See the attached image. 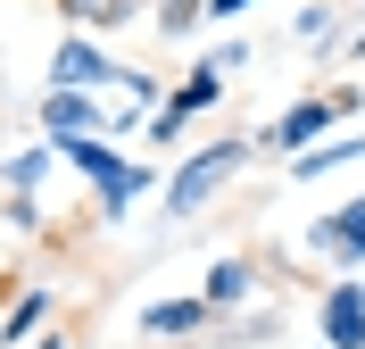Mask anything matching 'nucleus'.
Instances as JSON below:
<instances>
[{
  "label": "nucleus",
  "instance_id": "obj_1",
  "mask_svg": "<svg viewBox=\"0 0 365 349\" xmlns=\"http://www.w3.org/2000/svg\"><path fill=\"white\" fill-rule=\"evenodd\" d=\"M250 150H257V133H225V141H200V150H182L175 158V175H166V216H200L207 200H225L232 191V175L250 166Z\"/></svg>",
  "mask_w": 365,
  "mask_h": 349
},
{
  "label": "nucleus",
  "instance_id": "obj_2",
  "mask_svg": "<svg viewBox=\"0 0 365 349\" xmlns=\"http://www.w3.org/2000/svg\"><path fill=\"white\" fill-rule=\"evenodd\" d=\"M341 116H357V92H299L257 141H274V150H291V158H299V150H307V141H324Z\"/></svg>",
  "mask_w": 365,
  "mask_h": 349
},
{
  "label": "nucleus",
  "instance_id": "obj_3",
  "mask_svg": "<svg viewBox=\"0 0 365 349\" xmlns=\"http://www.w3.org/2000/svg\"><path fill=\"white\" fill-rule=\"evenodd\" d=\"M216 100H225V67H216V59H200V67L182 75L175 92H166V108L150 116V150H166V141H175L182 125H191V116H207Z\"/></svg>",
  "mask_w": 365,
  "mask_h": 349
},
{
  "label": "nucleus",
  "instance_id": "obj_4",
  "mask_svg": "<svg viewBox=\"0 0 365 349\" xmlns=\"http://www.w3.org/2000/svg\"><path fill=\"white\" fill-rule=\"evenodd\" d=\"M50 84H58V92H108L116 59L100 50V34H67V42L50 50Z\"/></svg>",
  "mask_w": 365,
  "mask_h": 349
},
{
  "label": "nucleus",
  "instance_id": "obj_5",
  "mask_svg": "<svg viewBox=\"0 0 365 349\" xmlns=\"http://www.w3.org/2000/svg\"><path fill=\"white\" fill-rule=\"evenodd\" d=\"M316 333H324V349H365V283H357V275L324 283V300H316Z\"/></svg>",
  "mask_w": 365,
  "mask_h": 349
},
{
  "label": "nucleus",
  "instance_id": "obj_6",
  "mask_svg": "<svg viewBox=\"0 0 365 349\" xmlns=\"http://www.w3.org/2000/svg\"><path fill=\"white\" fill-rule=\"evenodd\" d=\"M83 133H108V100L100 92H42V141H83Z\"/></svg>",
  "mask_w": 365,
  "mask_h": 349
},
{
  "label": "nucleus",
  "instance_id": "obj_7",
  "mask_svg": "<svg viewBox=\"0 0 365 349\" xmlns=\"http://www.w3.org/2000/svg\"><path fill=\"white\" fill-rule=\"evenodd\" d=\"M307 250L332 258V266H365V191L349 200V208H332V216L307 225Z\"/></svg>",
  "mask_w": 365,
  "mask_h": 349
},
{
  "label": "nucleus",
  "instance_id": "obj_8",
  "mask_svg": "<svg viewBox=\"0 0 365 349\" xmlns=\"http://www.w3.org/2000/svg\"><path fill=\"white\" fill-rule=\"evenodd\" d=\"M216 325V308L191 291V300H150L141 308V333H158V341H182V333H207Z\"/></svg>",
  "mask_w": 365,
  "mask_h": 349
},
{
  "label": "nucleus",
  "instance_id": "obj_9",
  "mask_svg": "<svg viewBox=\"0 0 365 349\" xmlns=\"http://www.w3.org/2000/svg\"><path fill=\"white\" fill-rule=\"evenodd\" d=\"M250 291H257V266H250V258H216V266L200 275V300L216 308V316H232Z\"/></svg>",
  "mask_w": 365,
  "mask_h": 349
},
{
  "label": "nucleus",
  "instance_id": "obj_10",
  "mask_svg": "<svg viewBox=\"0 0 365 349\" xmlns=\"http://www.w3.org/2000/svg\"><path fill=\"white\" fill-rule=\"evenodd\" d=\"M349 158H365V133H324L291 158V183H316V175H341Z\"/></svg>",
  "mask_w": 365,
  "mask_h": 349
},
{
  "label": "nucleus",
  "instance_id": "obj_11",
  "mask_svg": "<svg viewBox=\"0 0 365 349\" xmlns=\"http://www.w3.org/2000/svg\"><path fill=\"white\" fill-rule=\"evenodd\" d=\"M50 166H67V158H58V141H25V150L0 158V191H42Z\"/></svg>",
  "mask_w": 365,
  "mask_h": 349
},
{
  "label": "nucleus",
  "instance_id": "obj_12",
  "mask_svg": "<svg viewBox=\"0 0 365 349\" xmlns=\"http://www.w3.org/2000/svg\"><path fill=\"white\" fill-rule=\"evenodd\" d=\"M150 0H58V17L75 25V34H108V25H133Z\"/></svg>",
  "mask_w": 365,
  "mask_h": 349
},
{
  "label": "nucleus",
  "instance_id": "obj_13",
  "mask_svg": "<svg viewBox=\"0 0 365 349\" xmlns=\"http://www.w3.org/2000/svg\"><path fill=\"white\" fill-rule=\"evenodd\" d=\"M207 17H216L207 0H150V34H158V42H182V34H200Z\"/></svg>",
  "mask_w": 365,
  "mask_h": 349
},
{
  "label": "nucleus",
  "instance_id": "obj_14",
  "mask_svg": "<svg viewBox=\"0 0 365 349\" xmlns=\"http://www.w3.org/2000/svg\"><path fill=\"white\" fill-rule=\"evenodd\" d=\"M50 308H58L50 291H17V300L0 308V341H25V333H42V325H50Z\"/></svg>",
  "mask_w": 365,
  "mask_h": 349
},
{
  "label": "nucleus",
  "instance_id": "obj_15",
  "mask_svg": "<svg viewBox=\"0 0 365 349\" xmlns=\"http://www.w3.org/2000/svg\"><path fill=\"white\" fill-rule=\"evenodd\" d=\"M291 34L307 50H341V9H332V0H307V9L291 17Z\"/></svg>",
  "mask_w": 365,
  "mask_h": 349
},
{
  "label": "nucleus",
  "instance_id": "obj_16",
  "mask_svg": "<svg viewBox=\"0 0 365 349\" xmlns=\"http://www.w3.org/2000/svg\"><path fill=\"white\" fill-rule=\"evenodd\" d=\"M9 225L34 233V225H42V200H34V191H9Z\"/></svg>",
  "mask_w": 365,
  "mask_h": 349
},
{
  "label": "nucleus",
  "instance_id": "obj_17",
  "mask_svg": "<svg viewBox=\"0 0 365 349\" xmlns=\"http://www.w3.org/2000/svg\"><path fill=\"white\" fill-rule=\"evenodd\" d=\"M207 9H216V17H241V9H250V0H207Z\"/></svg>",
  "mask_w": 365,
  "mask_h": 349
},
{
  "label": "nucleus",
  "instance_id": "obj_18",
  "mask_svg": "<svg viewBox=\"0 0 365 349\" xmlns=\"http://www.w3.org/2000/svg\"><path fill=\"white\" fill-rule=\"evenodd\" d=\"M34 349H67V341H58V333H34Z\"/></svg>",
  "mask_w": 365,
  "mask_h": 349
},
{
  "label": "nucleus",
  "instance_id": "obj_19",
  "mask_svg": "<svg viewBox=\"0 0 365 349\" xmlns=\"http://www.w3.org/2000/svg\"><path fill=\"white\" fill-rule=\"evenodd\" d=\"M341 50H349V59H365V34H349V42H341Z\"/></svg>",
  "mask_w": 365,
  "mask_h": 349
},
{
  "label": "nucleus",
  "instance_id": "obj_20",
  "mask_svg": "<svg viewBox=\"0 0 365 349\" xmlns=\"http://www.w3.org/2000/svg\"><path fill=\"white\" fill-rule=\"evenodd\" d=\"M316 349H324V341H316Z\"/></svg>",
  "mask_w": 365,
  "mask_h": 349
}]
</instances>
